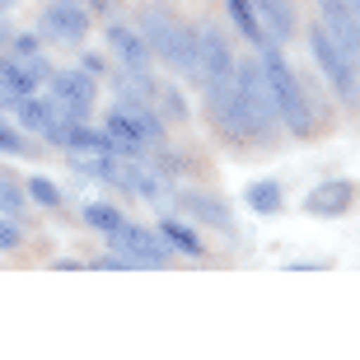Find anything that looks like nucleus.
<instances>
[{
	"label": "nucleus",
	"instance_id": "1",
	"mask_svg": "<svg viewBox=\"0 0 360 360\" xmlns=\"http://www.w3.org/2000/svg\"><path fill=\"white\" fill-rule=\"evenodd\" d=\"M262 80H267V94H271V108H276V117L290 127L295 136H309L314 131V112H309V98L295 80V70L285 66V56L276 52V42H262Z\"/></svg>",
	"mask_w": 360,
	"mask_h": 360
},
{
	"label": "nucleus",
	"instance_id": "2",
	"mask_svg": "<svg viewBox=\"0 0 360 360\" xmlns=\"http://www.w3.org/2000/svg\"><path fill=\"white\" fill-rule=\"evenodd\" d=\"M160 136H164L160 117L146 112L136 98H127V103H117L108 112V141H112V150H122V155H141L146 141H160Z\"/></svg>",
	"mask_w": 360,
	"mask_h": 360
},
{
	"label": "nucleus",
	"instance_id": "3",
	"mask_svg": "<svg viewBox=\"0 0 360 360\" xmlns=\"http://www.w3.org/2000/svg\"><path fill=\"white\" fill-rule=\"evenodd\" d=\"M141 28H146V38H150V52H160L169 66H178V70L192 75V33H187V28L169 24L160 10L141 14Z\"/></svg>",
	"mask_w": 360,
	"mask_h": 360
},
{
	"label": "nucleus",
	"instance_id": "4",
	"mask_svg": "<svg viewBox=\"0 0 360 360\" xmlns=\"http://www.w3.org/2000/svg\"><path fill=\"white\" fill-rule=\"evenodd\" d=\"M309 47H314V56H319L323 75L333 80V89L342 94V98H356V66H351V56L337 47V38H333L323 24L309 28Z\"/></svg>",
	"mask_w": 360,
	"mask_h": 360
},
{
	"label": "nucleus",
	"instance_id": "5",
	"mask_svg": "<svg viewBox=\"0 0 360 360\" xmlns=\"http://www.w3.org/2000/svg\"><path fill=\"white\" fill-rule=\"evenodd\" d=\"M112 248L141 257L146 267H169V257H174V248H169V239L160 229H141L131 220H122V229H112Z\"/></svg>",
	"mask_w": 360,
	"mask_h": 360
},
{
	"label": "nucleus",
	"instance_id": "6",
	"mask_svg": "<svg viewBox=\"0 0 360 360\" xmlns=\"http://www.w3.org/2000/svg\"><path fill=\"white\" fill-rule=\"evenodd\" d=\"M47 80H52V103L61 108L70 122H84V117H89V108H94V84H89V75H80V70H52Z\"/></svg>",
	"mask_w": 360,
	"mask_h": 360
},
{
	"label": "nucleus",
	"instance_id": "7",
	"mask_svg": "<svg viewBox=\"0 0 360 360\" xmlns=\"http://www.w3.org/2000/svg\"><path fill=\"white\" fill-rule=\"evenodd\" d=\"M323 28L337 38V47L351 56V66H360V19L351 10V0H323Z\"/></svg>",
	"mask_w": 360,
	"mask_h": 360
},
{
	"label": "nucleus",
	"instance_id": "8",
	"mask_svg": "<svg viewBox=\"0 0 360 360\" xmlns=\"http://www.w3.org/2000/svg\"><path fill=\"white\" fill-rule=\"evenodd\" d=\"M84 28H89V10H80L75 0H52L47 14H42V33H52V38H84Z\"/></svg>",
	"mask_w": 360,
	"mask_h": 360
},
{
	"label": "nucleus",
	"instance_id": "9",
	"mask_svg": "<svg viewBox=\"0 0 360 360\" xmlns=\"http://www.w3.org/2000/svg\"><path fill=\"white\" fill-rule=\"evenodd\" d=\"M304 206H309V215H342L351 206V183H342V178L337 183H319Z\"/></svg>",
	"mask_w": 360,
	"mask_h": 360
},
{
	"label": "nucleus",
	"instance_id": "10",
	"mask_svg": "<svg viewBox=\"0 0 360 360\" xmlns=\"http://www.w3.org/2000/svg\"><path fill=\"white\" fill-rule=\"evenodd\" d=\"M108 42H112V52L127 61V70H146L150 66V47L141 38H136L131 28H122V24H112L108 28Z\"/></svg>",
	"mask_w": 360,
	"mask_h": 360
},
{
	"label": "nucleus",
	"instance_id": "11",
	"mask_svg": "<svg viewBox=\"0 0 360 360\" xmlns=\"http://www.w3.org/2000/svg\"><path fill=\"white\" fill-rule=\"evenodd\" d=\"M253 10L262 14V19H267V28H271V38H276V42L290 38V28H295L290 0H253Z\"/></svg>",
	"mask_w": 360,
	"mask_h": 360
},
{
	"label": "nucleus",
	"instance_id": "12",
	"mask_svg": "<svg viewBox=\"0 0 360 360\" xmlns=\"http://www.w3.org/2000/svg\"><path fill=\"white\" fill-rule=\"evenodd\" d=\"M225 10H229V19L239 24V33L248 42H267V28H262V19H257V10H253V0H225Z\"/></svg>",
	"mask_w": 360,
	"mask_h": 360
},
{
	"label": "nucleus",
	"instance_id": "13",
	"mask_svg": "<svg viewBox=\"0 0 360 360\" xmlns=\"http://www.w3.org/2000/svg\"><path fill=\"white\" fill-rule=\"evenodd\" d=\"M0 89H5V98L14 103V98H28V94L38 89V80H33L24 66H14V61H10V66H0Z\"/></svg>",
	"mask_w": 360,
	"mask_h": 360
},
{
	"label": "nucleus",
	"instance_id": "14",
	"mask_svg": "<svg viewBox=\"0 0 360 360\" xmlns=\"http://www.w3.org/2000/svg\"><path fill=\"white\" fill-rule=\"evenodd\" d=\"M160 234L169 239V248H178V253H187V257H201V239L187 225H178V220H160Z\"/></svg>",
	"mask_w": 360,
	"mask_h": 360
},
{
	"label": "nucleus",
	"instance_id": "15",
	"mask_svg": "<svg viewBox=\"0 0 360 360\" xmlns=\"http://www.w3.org/2000/svg\"><path fill=\"white\" fill-rule=\"evenodd\" d=\"M183 206H187L192 215H197V220H211V225H220V229L229 225V211H225V206H215V197H201V192H187V197H183Z\"/></svg>",
	"mask_w": 360,
	"mask_h": 360
},
{
	"label": "nucleus",
	"instance_id": "16",
	"mask_svg": "<svg viewBox=\"0 0 360 360\" xmlns=\"http://www.w3.org/2000/svg\"><path fill=\"white\" fill-rule=\"evenodd\" d=\"M248 206H253L257 215H271V211H281V187L271 183V178L253 183V187H248Z\"/></svg>",
	"mask_w": 360,
	"mask_h": 360
},
{
	"label": "nucleus",
	"instance_id": "17",
	"mask_svg": "<svg viewBox=\"0 0 360 360\" xmlns=\"http://www.w3.org/2000/svg\"><path fill=\"white\" fill-rule=\"evenodd\" d=\"M14 112H19V122H24V127H33V131H47V112H52V108L38 103V98L28 94V98H14Z\"/></svg>",
	"mask_w": 360,
	"mask_h": 360
},
{
	"label": "nucleus",
	"instance_id": "18",
	"mask_svg": "<svg viewBox=\"0 0 360 360\" xmlns=\"http://www.w3.org/2000/svg\"><path fill=\"white\" fill-rule=\"evenodd\" d=\"M84 220H89L94 229L112 234V229H122V220H127V215H122L117 206H84Z\"/></svg>",
	"mask_w": 360,
	"mask_h": 360
},
{
	"label": "nucleus",
	"instance_id": "19",
	"mask_svg": "<svg viewBox=\"0 0 360 360\" xmlns=\"http://www.w3.org/2000/svg\"><path fill=\"white\" fill-rule=\"evenodd\" d=\"M28 197L42 201V206H56V201H61V192H56L52 178H28Z\"/></svg>",
	"mask_w": 360,
	"mask_h": 360
},
{
	"label": "nucleus",
	"instance_id": "20",
	"mask_svg": "<svg viewBox=\"0 0 360 360\" xmlns=\"http://www.w3.org/2000/svg\"><path fill=\"white\" fill-rule=\"evenodd\" d=\"M24 206V187L19 183H0V211H19Z\"/></svg>",
	"mask_w": 360,
	"mask_h": 360
},
{
	"label": "nucleus",
	"instance_id": "21",
	"mask_svg": "<svg viewBox=\"0 0 360 360\" xmlns=\"http://www.w3.org/2000/svg\"><path fill=\"white\" fill-rule=\"evenodd\" d=\"M0 150H5V155H24V136L10 131V127H0Z\"/></svg>",
	"mask_w": 360,
	"mask_h": 360
},
{
	"label": "nucleus",
	"instance_id": "22",
	"mask_svg": "<svg viewBox=\"0 0 360 360\" xmlns=\"http://www.w3.org/2000/svg\"><path fill=\"white\" fill-rule=\"evenodd\" d=\"M14 243H19V229L10 220H0V248H14Z\"/></svg>",
	"mask_w": 360,
	"mask_h": 360
},
{
	"label": "nucleus",
	"instance_id": "23",
	"mask_svg": "<svg viewBox=\"0 0 360 360\" xmlns=\"http://www.w3.org/2000/svg\"><path fill=\"white\" fill-rule=\"evenodd\" d=\"M351 10H356V19H360V0H351Z\"/></svg>",
	"mask_w": 360,
	"mask_h": 360
},
{
	"label": "nucleus",
	"instance_id": "24",
	"mask_svg": "<svg viewBox=\"0 0 360 360\" xmlns=\"http://www.w3.org/2000/svg\"><path fill=\"white\" fill-rule=\"evenodd\" d=\"M0 5H19V0H0Z\"/></svg>",
	"mask_w": 360,
	"mask_h": 360
},
{
	"label": "nucleus",
	"instance_id": "25",
	"mask_svg": "<svg viewBox=\"0 0 360 360\" xmlns=\"http://www.w3.org/2000/svg\"><path fill=\"white\" fill-rule=\"evenodd\" d=\"M0 38H5V24H0Z\"/></svg>",
	"mask_w": 360,
	"mask_h": 360
},
{
	"label": "nucleus",
	"instance_id": "26",
	"mask_svg": "<svg viewBox=\"0 0 360 360\" xmlns=\"http://www.w3.org/2000/svg\"><path fill=\"white\" fill-rule=\"evenodd\" d=\"M0 66H5V61H0Z\"/></svg>",
	"mask_w": 360,
	"mask_h": 360
}]
</instances>
